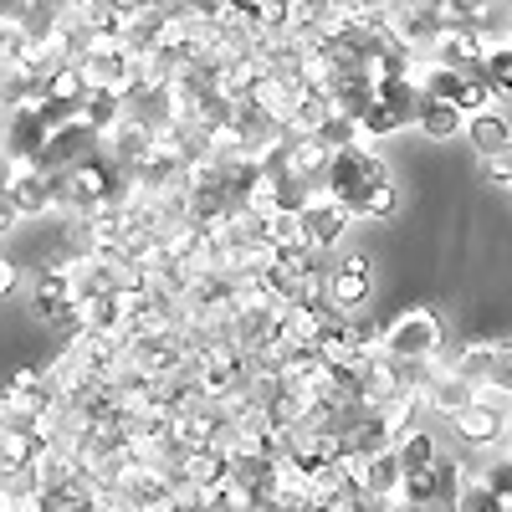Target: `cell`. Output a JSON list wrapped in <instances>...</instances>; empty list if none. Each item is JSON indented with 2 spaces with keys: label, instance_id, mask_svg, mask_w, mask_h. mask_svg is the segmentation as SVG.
Returning <instances> with one entry per match:
<instances>
[{
  "label": "cell",
  "instance_id": "cell-18",
  "mask_svg": "<svg viewBox=\"0 0 512 512\" xmlns=\"http://www.w3.org/2000/svg\"><path fill=\"white\" fill-rule=\"evenodd\" d=\"M507 512H512V497H507Z\"/></svg>",
  "mask_w": 512,
  "mask_h": 512
},
{
  "label": "cell",
  "instance_id": "cell-4",
  "mask_svg": "<svg viewBox=\"0 0 512 512\" xmlns=\"http://www.w3.org/2000/svg\"><path fill=\"white\" fill-rule=\"evenodd\" d=\"M451 420H456V436H461L466 446H492L497 436H507L502 405H492V400H482V395H472V405H461Z\"/></svg>",
  "mask_w": 512,
  "mask_h": 512
},
{
  "label": "cell",
  "instance_id": "cell-6",
  "mask_svg": "<svg viewBox=\"0 0 512 512\" xmlns=\"http://www.w3.org/2000/svg\"><path fill=\"white\" fill-rule=\"evenodd\" d=\"M472 384H466L456 369H431L425 374V384H420V400L431 405V410H441V415H456L461 405H472Z\"/></svg>",
  "mask_w": 512,
  "mask_h": 512
},
{
  "label": "cell",
  "instance_id": "cell-9",
  "mask_svg": "<svg viewBox=\"0 0 512 512\" xmlns=\"http://www.w3.org/2000/svg\"><path fill=\"white\" fill-rule=\"evenodd\" d=\"M466 134H472V144H477V154H482V159H487V154L512 149V128H507V118H497V113H472Z\"/></svg>",
  "mask_w": 512,
  "mask_h": 512
},
{
  "label": "cell",
  "instance_id": "cell-14",
  "mask_svg": "<svg viewBox=\"0 0 512 512\" xmlns=\"http://www.w3.org/2000/svg\"><path fill=\"white\" fill-rule=\"evenodd\" d=\"M482 169H487L492 180L512 185V149H502V154H487V159H482Z\"/></svg>",
  "mask_w": 512,
  "mask_h": 512
},
{
  "label": "cell",
  "instance_id": "cell-15",
  "mask_svg": "<svg viewBox=\"0 0 512 512\" xmlns=\"http://www.w3.org/2000/svg\"><path fill=\"white\" fill-rule=\"evenodd\" d=\"M16 287V267L6 262V256H0V292H11Z\"/></svg>",
  "mask_w": 512,
  "mask_h": 512
},
{
  "label": "cell",
  "instance_id": "cell-11",
  "mask_svg": "<svg viewBox=\"0 0 512 512\" xmlns=\"http://www.w3.org/2000/svg\"><path fill=\"white\" fill-rule=\"evenodd\" d=\"M451 512H507V502L487 487V482H461L456 492V507Z\"/></svg>",
  "mask_w": 512,
  "mask_h": 512
},
{
  "label": "cell",
  "instance_id": "cell-12",
  "mask_svg": "<svg viewBox=\"0 0 512 512\" xmlns=\"http://www.w3.org/2000/svg\"><path fill=\"white\" fill-rule=\"evenodd\" d=\"M477 72H482V82H487L492 93H512V47H497V52H487Z\"/></svg>",
  "mask_w": 512,
  "mask_h": 512
},
{
  "label": "cell",
  "instance_id": "cell-16",
  "mask_svg": "<svg viewBox=\"0 0 512 512\" xmlns=\"http://www.w3.org/2000/svg\"><path fill=\"white\" fill-rule=\"evenodd\" d=\"M11 216H16V205H11V200H0V231H11Z\"/></svg>",
  "mask_w": 512,
  "mask_h": 512
},
{
  "label": "cell",
  "instance_id": "cell-13",
  "mask_svg": "<svg viewBox=\"0 0 512 512\" xmlns=\"http://www.w3.org/2000/svg\"><path fill=\"white\" fill-rule=\"evenodd\" d=\"M482 482H487V487H492V492H497L502 502L512 497V451H502V456H497V461L487 466V477H482Z\"/></svg>",
  "mask_w": 512,
  "mask_h": 512
},
{
  "label": "cell",
  "instance_id": "cell-17",
  "mask_svg": "<svg viewBox=\"0 0 512 512\" xmlns=\"http://www.w3.org/2000/svg\"><path fill=\"white\" fill-rule=\"evenodd\" d=\"M507 441H512V420H507ZM507 451H512V446H507Z\"/></svg>",
  "mask_w": 512,
  "mask_h": 512
},
{
  "label": "cell",
  "instance_id": "cell-7",
  "mask_svg": "<svg viewBox=\"0 0 512 512\" xmlns=\"http://www.w3.org/2000/svg\"><path fill=\"white\" fill-rule=\"evenodd\" d=\"M328 292H333L338 308H359L364 297H369V262H364V256H354V262L338 267L333 282H328Z\"/></svg>",
  "mask_w": 512,
  "mask_h": 512
},
{
  "label": "cell",
  "instance_id": "cell-5",
  "mask_svg": "<svg viewBox=\"0 0 512 512\" xmlns=\"http://www.w3.org/2000/svg\"><path fill=\"white\" fill-rule=\"evenodd\" d=\"M297 226H303V246H333L349 226V210L333 205L328 195H318V200H308L303 210H297Z\"/></svg>",
  "mask_w": 512,
  "mask_h": 512
},
{
  "label": "cell",
  "instance_id": "cell-8",
  "mask_svg": "<svg viewBox=\"0 0 512 512\" xmlns=\"http://www.w3.org/2000/svg\"><path fill=\"white\" fill-rule=\"evenodd\" d=\"M415 123H420L431 139H451V134H461V108H456V103H436V98H420V93H415Z\"/></svg>",
  "mask_w": 512,
  "mask_h": 512
},
{
  "label": "cell",
  "instance_id": "cell-10",
  "mask_svg": "<svg viewBox=\"0 0 512 512\" xmlns=\"http://www.w3.org/2000/svg\"><path fill=\"white\" fill-rule=\"evenodd\" d=\"M395 461H400V472H405V477L431 472V461H436V441L425 436V431H405V436H400V446H395Z\"/></svg>",
  "mask_w": 512,
  "mask_h": 512
},
{
  "label": "cell",
  "instance_id": "cell-1",
  "mask_svg": "<svg viewBox=\"0 0 512 512\" xmlns=\"http://www.w3.org/2000/svg\"><path fill=\"white\" fill-rule=\"evenodd\" d=\"M333 205H344L349 216H390L395 210V185L384 175V164L354 144H344L328 159V190Z\"/></svg>",
  "mask_w": 512,
  "mask_h": 512
},
{
  "label": "cell",
  "instance_id": "cell-2",
  "mask_svg": "<svg viewBox=\"0 0 512 512\" xmlns=\"http://www.w3.org/2000/svg\"><path fill=\"white\" fill-rule=\"evenodd\" d=\"M374 354L384 364H395V374L410 384L415 374H425L441 359V318L431 308H405L390 328L374 338Z\"/></svg>",
  "mask_w": 512,
  "mask_h": 512
},
{
  "label": "cell",
  "instance_id": "cell-3",
  "mask_svg": "<svg viewBox=\"0 0 512 512\" xmlns=\"http://www.w3.org/2000/svg\"><path fill=\"white\" fill-rule=\"evenodd\" d=\"M472 390H512V344H472L461 349V359L451 364Z\"/></svg>",
  "mask_w": 512,
  "mask_h": 512
}]
</instances>
